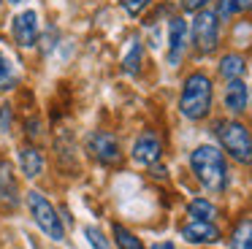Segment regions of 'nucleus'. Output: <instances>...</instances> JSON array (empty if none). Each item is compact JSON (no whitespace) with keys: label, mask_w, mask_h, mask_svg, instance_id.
Wrapping results in <instances>:
<instances>
[{"label":"nucleus","mask_w":252,"mask_h":249,"mask_svg":"<svg viewBox=\"0 0 252 249\" xmlns=\"http://www.w3.org/2000/svg\"><path fill=\"white\" fill-rule=\"evenodd\" d=\"M0 200L6 206H14L17 203V182H14V173L6 162L0 160Z\"/></svg>","instance_id":"obj_14"},{"label":"nucleus","mask_w":252,"mask_h":249,"mask_svg":"<svg viewBox=\"0 0 252 249\" xmlns=\"http://www.w3.org/2000/svg\"><path fill=\"white\" fill-rule=\"evenodd\" d=\"M41 133H44V130H41V119H28V138L30 141H35V138H38V135Z\"/></svg>","instance_id":"obj_24"},{"label":"nucleus","mask_w":252,"mask_h":249,"mask_svg":"<svg viewBox=\"0 0 252 249\" xmlns=\"http://www.w3.org/2000/svg\"><path fill=\"white\" fill-rule=\"evenodd\" d=\"M141 62H144V43L141 41H130V49L125 52L122 57V70L130 76H136L141 70Z\"/></svg>","instance_id":"obj_15"},{"label":"nucleus","mask_w":252,"mask_h":249,"mask_svg":"<svg viewBox=\"0 0 252 249\" xmlns=\"http://www.w3.org/2000/svg\"><path fill=\"white\" fill-rule=\"evenodd\" d=\"M152 249H176V247H174L171 241H160V244H155Z\"/></svg>","instance_id":"obj_26"},{"label":"nucleus","mask_w":252,"mask_h":249,"mask_svg":"<svg viewBox=\"0 0 252 249\" xmlns=\"http://www.w3.org/2000/svg\"><path fill=\"white\" fill-rule=\"evenodd\" d=\"M152 3V0H120V5H122V11H125L127 16H138L147 5Z\"/></svg>","instance_id":"obj_22"},{"label":"nucleus","mask_w":252,"mask_h":249,"mask_svg":"<svg viewBox=\"0 0 252 249\" xmlns=\"http://www.w3.org/2000/svg\"><path fill=\"white\" fill-rule=\"evenodd\" d=\"M220 76L222 79H241V76L247 73V60L241 57V54L230 52V54H222V60H220Z\"/></svg>","instance_id":"obj_13"},{"label":"nucleus","mask_w":252,"mask_h":249,"mask_svg":"<svg viewBox=\"0 0 252 249\" xmlns=\"http://www.w3.org/2000/svg\"><path fill=\"white\" fill-rule=\"evenodd\" d=\"M8 3H22V0H8Z\"/></svg>","instance_id":"obj_27"},{"label":"nucleus","mask_w":252,"mask_h":249,"mask_svg":"<svg viewBox=\"0 0 252 249\" xmlns=\"http://www.w3.org/2000/svg\"><path fill=\"white\" fill-rule=\"evenodd\" d=\"M209 0H182V8L185 11H201Z\"/></svg>","instance_id":"obj_25"},{"label":"nucleus","mask_w":252,"mask_h":249,"mask_svg":"<svg viewBox=\"0 0 252 249\" xmlns=\"http://www.w3.org/2000/svg\"><path fill=\"white\" fill-rule=\"evenodd\" d=\"M11 130V108L0 106V133H8Z\"/></svg>","instance_id":"obj_23"},{"label":"nucleus","mask_w":252,"mask_h":249,"mask_svg":"<svg viewBox=\"0 0 252 249\" xmlns=\"http://www.w3.org/2000/svg\"><path fill=\"white\" fill-rule=\"evenodd\" d=\"M187 46V22L182 16L168 19V65H179Z\"/></svg>","instance_id":"obj_10"},{"label":"nucleus","mask_w":252,"mask_h":249,"mask_svg":"<svg viewBox=\"0 0 252 249\" xmlns=\"http://www.w3.org/2000/svg\"><path fill=\"white\" fill-rule=\"evenodd\" d=\"M252 11V0H217V16L220 19H230Z\"/></svg>","instance_id":"obj_17"},{"label":"nucleus","mask_w":252,"mask_h":249,"mask_svg":"<svg viewBox=\"0 0 252 249\" xmlns=\"http://www.w3.org/2000/svg\"><path fill=\"white\" fill-rule=\"evenodd\" d=\"M220 43V16L217 11L201 8L192 19V46L198 54H212Z\"/></svg>","instance_id":"obj_5"},{"label":"nucleus","mask_w":252,"mask_h":249,"mask_svg":"<svg viewBox=\"0 0 252 249\" xmlns=\"http://www.w3.org/2000/svg\"><path fill=\"white\" fill-rule=\"evenodd\" d=\"M111 233H114V241H117V247H120V249H144V244L138 241V238L133 236L125 225H120V222H114Z\"/></svg>","instance_id":"obj_19"},{"label":"nucleus","mask_w":252,"mask_h":249,"mask_svg":"<svg viewBox=\"0 0 252 249\" xmlns=\"http://www.w3.org/2000/svg\"><path fill=\"white\" fill-rule=\"evenodd\" d=\"M212 97H214V90H212V79H209L203 70H195L185 79L182 84V95H179V111L182 117L192 119H206L209 111H212Z\"/></svg>","instance_id":"obj_2"},{"label":"nucleus","mask_w":252,"mask_h":249,"mask_svg":"<svg viewBox=\"0 0 252 249\" xmlns=\"http://www.w3.org/2000/svg\"><path fill=\"white\" fill-rule=\"evenodd\" d=\"M0 3H3V0H0Z\"/></svg>","instance_id":"obj_28"},{"label":"nucleus","mask_w":252,"mask_h":249,"mask_svg":"<svg viewBox=\"0 0 252 249\" xmlns=\"http://www.w3.org/2000/svg\"><path fill=\"white\" fill-rule=\"evenodd\" d=\"M87 149H90V155L98 162H103V165H120L122 162V149H120V144H117L114 133H106V130L93 133L87 138Z\"/></svg>","instance_id":"obj_6"},{"label":"nucleus","mask_w":252,"mask_h":249,"mask_svg":"<svg viewBox=\"0 0 252 249\" xmlns=\"http://www.w3.org/2000/svg\"><path fill=\"white\" fill-rule=\"evenodd\" d=\"M214 133H217L222 149L236 162L252 165V130L244 122H239V119H222V122L214 124Z\"/></svg>","instance_id":"obj_3"},{"label":"nucleus","mask_w":252,"mask_h":249,"mask_svg":"<svg viewBox=\"0 0 252 249\" xmlns=\"http://www.w3.org/2000/svg\"><path fill=\"white\" fill-rule=\"evenodd\" d=\"M179 233L187 244H217L220 241V227L214 222H203V219H190L187 225H182Z\"/></svg>","instance_id":"obj_9"},{"label":"nucleus","mask_w":252,"mask_h":249,"mask_svg":"<svg viewBox=\"0 0 252 249\" xmlns=\"http://www.w3.org/2000/svg\"><path fill=\"white\" fill-rule=\"evenodd\" d=\"M11 35L22 49H30L38 43V14L35 11H22L11 19Z\"/></svg>","instance_id":"obj_7"},{"label":"nucleus","mask_w":252,"mask_h":249,"mask_svg":"<svg viewBox=\"0 0 252 249\" xmlns=\"http://www.w3.org/2000/svg\"><path fill=\"white\" fill-rule=\"evenodd\" d=\"M230 249H252V219H241L230 233Z\"/></svg>","instance_id":"obj_16"},{"label":"nucleus","mask_w":252,"mask_h":249,"mask_svg":"<svg viewBox=\"0 0 252 249\" xmlns=\"http://www.w3.org/2000/svg\"><path fill=\"white\" fill-rule=\"evenodd\" d=\"M28 209H30V214H33V222L41 227V233H46L52 241H63V238H65L63 222H60L55 206L49 203V198H46V195H41L38 189L28 192Z\"/></svg>","instance_id":"obj_4"},{"label":"nucleus","mask_w":252,"mask_h":249,"mask_svg":"<svg viewBox=\"0 0 252 249\" xmlns=\"http://www.w3.org/2000/svg\"><path fill=\"white\" fill-rule=\"evenodd\" d=\"M247 100H250L247 84L241 79H230L228 87H225V108H228L230 114H241L247 108Z\"/></svg>","instance_id":"obj_11"},{"label":"nucleus","mask_w":252,"mask_h":249,"mask_svg":"<svg viewBox=\"0 0 252 249\" xmlns=\"http://www.w3.org/2000/svg\"><path fill=\"white\" fill-rule=\"evenodd\" d=\"M84 236H87V241L93 244V249H111L109 238H106L95 225H87V227H84Z\"/></svg>","instance_id":"obj_21"},{"label":"nucleus","mask_w":252,"mask_h":249,"mask_svg":"<svg viewBox=\"0 0 252 249\" xmlns=\"http://www.w3.org/2000/svg\"><path fill=\"white\" fill-rule=\"evenodd\" d=\"M133 160L141 162V165H155V162L160 160V155H163V146H160V138L152 133V130H147V133H141L136 138V144H133Z\"/></svg>","instance_id":"obj_8"},{"label":"nucleus","mask_w":252,"mask_h":249,"mask_svg":"<svg viewBox=\"0 0 252 249\" xmlns=\"http://www.w3.org/2000/svg\"><path fill=\"white\" fill-rule=\"evenodd\" d=\"M187 214H190V219L212 222L214 217H217V209H214V203H209L206 198H195V200H190V206H187Z\"/></svg>","instance_id":"obj_18"},{"label":"nucleus","mask_w":252,"mask_h":249,"mask_svg":"<svg viewBox=\"0 0 252 249\" xmlns=\"http://www.w3.org/2000/svg\"><path fill=\"white\" fill-rule=\"evenodd\" d=\"M19 168L28 179H35L44 171V155H41L35 146H22L19 149Z\"/></svg>","instance_id":"obj_12"},{"label":"nucleus","mask_w":252,"mask_h":249,"mask_svg":"<svg viewBox=\"0 0 252 249\" xmlns=\"http://www.w3.org/2000/svg\"><path fill=\"white\" fill-rule=\"evenodd\" d=\"M190 168L195 179L209 189V192H222L228 184V165H225V155L217 146H198L190 155Z\"/></svg>","instance_id":"obj_1"},{"label":"nucleus","mask_w":252,"mask_h":249,"mask_svg":"<svg viewBox=\"0 0 252 249\" xmlns=\"http://www.w3.org/2000/svg\"><path fill=\"white\" fill-rule=\"evenodd\" d=\"M11 87H17V73H14L8 57L0 52V90H11Z\"/></svg>","instance_id":"obj_20"}]
</instances>
